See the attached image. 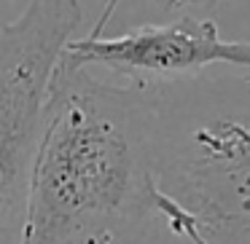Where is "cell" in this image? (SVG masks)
Listing matches in <instances>:
<instances>
[{"instance_id": "1", "label": "cell", "mask_w": 250, "mask_h": 244, "mask_svg": "<svg viewBox=\"0 0 250 244\" xmlns=\"http://www.w3.org/2000/svg\"><path fill=\"white\" fill-rule=\"evenodd\" d=\"M153 97L60 56L19 244H146L156 231Z\"/></svg>"}, {"instance_id": "2", "label": "cell", "mask_w": 250, "mask_h": 244, "mask_svg": "<svg viewBox=\"0 0 250 244\" xmlns=\"http://www.w3.org/2000/svg\"><path fill=\"white\" fill-rule=\"evenodd\" d=\"M212 70L148 83L156 225L178 244H250V73Z\"/></svg>"}, {"instance_id": "3", "label": "cell", "mask_w": 250, "mask_h": 244, "mask_svg": "<svg viewBox=\"0 0 250 244\" xmlns=\"http://www.w3.org/2000/svg\"><path fill=\"white\" fill-rule=\"evenodd\" d=\"M81 19L78 0H27L0 22V244L22 242L49 78Z\"/></svg>"}, {"instance_id": "4", "label": "cell", "mask_w": 250, "mask_h": 244, "mask_svg": "<svg viewBox=\"0 0 250 244\" xmlns=\"http://www.w3.org/2000/svg\"><path fill=\"white\" fill-rule=\"evenodd\" d=\"M62 59L76 67H105L135 83H164L199 75L212 67L250 73V40H226L212 19L180 17L140 24L121 35L70 40Z\"/></svg>"}, {"instance_id": "5", "label": "cell", "mask_w": 250, "mask_h": 244, "mask_svg": "<svg viewBox=\"0 0 250 244\" xmlns=\"http://www.w3.org/2000/svg\"><path fill=\"white\" fill-rule=\"evenodd\" d=\"M116 3L119 0H108V6H105V11H103V17H100V22H97V27L92 30L89 35H103V27H105V22H108V17H110V11L116 8Z\"/></svg>"}, {"instance_id": "6", "label": "cell", "mask_w": 250, "mask_h": 244, "mask_svg": "<svg viewBox=\"0 0 250 244\" xmlns=\"http://www.w3.org/2000/svg\"><path fill=\"white\" fill-rule=\"evenodd\" d=\"M164 6H212L218 0H159Z\"/></svg>"}]
</instances>
